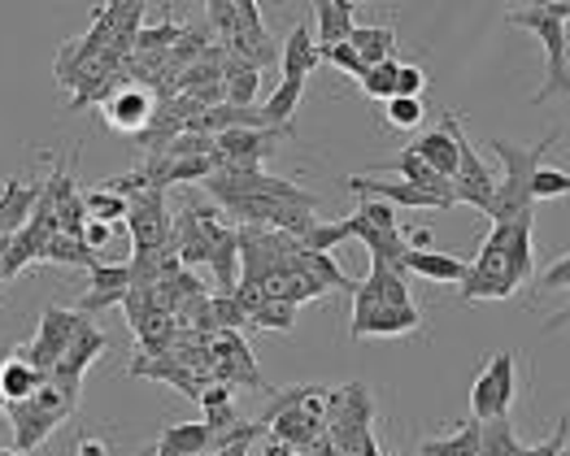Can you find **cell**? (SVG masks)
Returning a JSON list of instances; mask_svg holds the SVG:
<instances>
[{"instance_id": "6", "label": "cell", "mask_w": 570, "mask_h": 456, "mask_svg": "<svg viewBox=\"0 0 570 456\" xmlns=\"http://www.w3.org/2000/svg\"><path fill=\"white\" fill-rule=\"evenodd\" d=\"M514 405V353H492L471 383V422L510 417Z\"/></svg>"}, {"instance_id": "21", "label": "cell", "mask_w": 570, "mask_h": 456, "mask_svg": "<svg viewBox=\"0 0 570 456\" xmlns=\"http://www.w3.org/2000/svg\"><path fill=\"white\" fill-rule=\"evenodd\" d=\"M410 148H414V152L428 161L435 175H444L449 182L458 179V139H453V131H449V127H444V131H428V136H419Z\"/></svg>"}, {"instance_id": "46", "label": "cell", "mask_w": 570, "mask_h": 456, "mask_svg": "<svg viewBox=\"0 0 570 456\" xmlns=\"http://www.w3.org/2000/svg\"><path fill=\"white\" fill-rule=\"evenodd\" d=\"M122 227H127V222H122ZM122 227H109V222H88V227H83V244H88L92 252H100V248H109V239H114Z\"/></svg>"}, {"instance_id": "41", "label": "cell", "mask_w": 570, "mask_h": 456, "mask_svg": "<svg viewBox=\"0 0 570 456\" xmlns=\"http://www.w3.org/2000/svg\"><path fill=\"white\" fill-rule=\"evenodd\" d=\"M323 61L335 66V70H344V75H353L357 83L366 79V61L357 57V48L353 44H335V48H323Z\"/></svg>"}, {"instance_id": "3", "label": "cell", "mask_w": 570, "mask_h": 456, "mask_svg": "<svg viewBox=\"0 0 570 456\" xmlns=\"http://www.w3.org/2000/svg\"><path fill=\"white\" fill-rule=\"evenodd\" d=\"M371 391L362 383L340 387L332 400V417H327V439L335 444L340 456H383L375 435H371Z\"/></svg>"}, {"instance_id": "37", "label": "cell", "mask_w": 570, "mask_h": 456, "mask_svg": "<svg viewBox=\"0 0 570 456\" xmlns=\"http://www.w3.org/2000/svg\"><path fill=\"white\" fill-rule=\"evenodd\" d=\"M383 113H387V127H396V131H419V127H423V100L392 96V100L383 105Z\"/></svg>"}, {"instance_id": "19", "label": "cell", "mask_w": 570, "mask_h": 456, "mask_svg": "<svg viewBox=\"0 0 570 456\" xmlns=\"http://www.w3.org/2000/svg\"><path fill=\"white\" fill-rule=\"evenodd\" d=\"M170 248L179 252V261L184 266H209V235L200 227V218H196V209H184L179 214V222L170 230Z\"/></svg>"}, {"instance_id": "25", "label": "cell", "mask_w": 570, "mask_h": 456, "mask_svg": "<svg viewBox=\"0 0 570 456\" xmlns=\"http://www.w3.org/2000/svg\"><path fill=\"white\" fill-rule=\"evenodd\" d=\"M414 330H423V314L414 305H405V309H380L362 326L357 339H401V335H414Z\"/></svg>"}, {"instance_id": "38", "label": "cell", "mask_w": 570, "mask_h": 456, "mask_svg": "<svg viewBox=\"0 0 570 456\" xmlns=\"http://www.w3.org/2000/svg\"><path fill=\"white\" fill-rule=\"evenodd\" d=\"M357 218H362V222H366L371 230H380V235H401V222H396V209H392L387 200H362Z\"/></svg>"}, {"instance_id": "48", "label": "cell", "mask_w": 570, "mask_h": 456, "mask_svg": "<svg viewBox=\"0 0 570 456\" xmlns=\"http://www.w3.org/2000/svg\"><path fill=\"white\" fill-rule=\"evenodd\" d=\"M79 456H109V448H105L100 439H92V435H83V439H79Z\"/></svg>"}, {"instance_id": "11", "label": "cell", "mask_w": 570, "mask_h": 456, "mask_svg": "<svg viewBox=\"0 0 570 456\" xmlns=\"http://www.w3.org/2000/svg\"><path fill=\"white\" fill-rule=\"evenodd\" d=\"M100 353H105V335H100L92 321H88V326L79 330V339L70 344V353H66L61 361L52 365L48 383H52L57 391H66V396L79 405V387H83V374H88V365H92Z\"/></svg>"}, {"instance_id": "27", "label": "cell", "mask_w": 570, "mask_h": 456, "mask_svg": "<svg viewBox=\"0 0 570 456\" xmlns=\"http://www.w3.org/2000/svg\"><path fill=\"white\" fill-rule=\"evenodd\" d=\"M296 266H301V274H309V278H314L323 291H357V282H353L348 274L335 266L332 252H305V248H301Z\"/></svg>"}, {"instance_id": "32", "label": "cell", "mask_w": 570, "mask_h": 456, "mask_svg": "<svg viewBox=\"0 0 570 456\" xmlns=\"http://www.w3.org/2000/svg\"><path fill=\"white\" fill-rule=\"evenodd\" d=\"M131 214V200L118 196V191H105V187H92L88 191V222H109V227H122Z\"/></svg>"}, {"instance_id": "53", "label": "cell", "mask_w": 570, "mask_h": 456, "mask_svg": "<svg viewBox=\"0 0 570 456\" xmlns=\"http://www.w3.org/2000/svg\"><path fill=\"white\" fill-rule=\"evenodd\" d=\"M0 200H4V187H0Z\"/></svg>"}, {"instance_id": "7", "label": "cell", "mask_w": 570, "mask_h": 456, "mask_svg": "<svg viewBox=\"0 0 570 456\" xmlns=\"http://www.w3.org/2000/svg\"><path fill=\"white\" fill-rule=\"evenodd\" d=\"M444 127H449L453 139H458V179H453V187H458V205H471V209H479V214H488V209H492V196H497V175L483 166V157L475 152V143L466 139L462 122H458V113H449Z\"/></svg>"}, {"instance_id": "26", "label": "cell", "mask_w": 570, "mask_h": 456, "mask_svg": "<svg viewBox=\"0 0 570 456\" xmlns=\"http://www.w3.org/2000/svg\"><path fill=\"white\" fill-rule=\"evenodd\" d=\"M348 44L357 48V57L366 61V70H371V66H383V61L396 57V27H387V22H380V27H362V22H357V31H353Z\"/></svg>"}, {"instance_id": "52", "label": "cell", "mask_w": 570, "mask_h": 456, "mask_svg": "<svg viewBox=\"0 0 570 456\" xmlns=\"http://www.w3.org/2000/svg\"><path fill=\"white\" fill-rule=\"evenodd\" d=\"M0 456H22V453H13V448H0Z\"/></svg>"}, {"instance_id": "9", "label": "cell", "mask_w": 570, "mask_h": 456, "mask_svg": "<svg viewBox=\"0 0 570 456\" xmlns=\"http://www.w3.org/2000/svg\"><path fill=\"white\" fill-rule=\"evenodd\" d=\"M344 187L353 191V196H362V200H387L392 209L396 205H405V209H435V214H449L453 209V200H444V196H435V191H423V187H414V182H401V179H362V175H348Z\"/></svg>"}, {"instance_id": "4", "label": "cell", "mask_w": 570, "mask_h": 456, "mask_svg": "<svg viewBox=\"0 0 570 456\" xmlns=\"http://www.w3.org/2000/svg\"><path fill=\"white\" fill-rule=\"evenodd\" d=\"M519 287L523 282L514 278L510 257H505V230L492 227L483 248H479V257L471 261L466 278H462V300L466 305H475V300H510Z\"/></svg>"}, {"instance_id": "24", "label": "cell", "mask_w": 570, "mask_h": 456, "mask_svg": "<svg viewBox=\"0 0 570 456\" xmlns=\"http://www.w3.org/2000/svg\"><path fill=\"white\" fill-rule=\"evenodd\" d=\"M466 261L462 257H453V252H435V248H428V252H410L405 257V274H423V278H431V282H462L466 278Z\"/></svg>"}, {"instance_id": "43", "label": "cell", "mask_w": 570, "mask_h": 456, "mask_svg": "<svg viewBox=\"0 0 570 456\" xmlns=\"http://www.w3.org/2000/svg\"><path fill=\"white\" fill-rule=\"evenodd\" d=\"M428 88V75H423V66H414V61H401V70H396V96H405V100H419Z\"/></svg>"}, {"instance_id": "23", "label": "cell", "mask_w": 570, "mask_h": 456, "mask_svg": "<svg viewBox=\"0 0 570 456\" xmlns=\"http://www.w3.org/2000/svg\"><path fill=\"white\" fill-rule=\"evenodd\" d=\"M223 88H227V105H236V109H253V100H257V91H262V70L227 52Z\"/></svg>"}, {"instance_id": "18", "label": "cell", "mask_w": 570, "mask_h": 456, "mask_svg": "<svg viewBox=\"0 0 570 456\" xmlns=\"http://www.w3.org/2000/svg\"><path fill=\"white\" fill-rule=\"evenodd\" d=\"M36 205H40V187L36 182H4V200H0V239H9V235H18V230L31 222V214H36Z\"/></svg>"}, {"instance_id": "8", "label": "cell", "mask_w": 570, "mask_h": 456, "mask_svg": "<svg viewBox=\"0 0 570 456\" xmlns=\"http://www.w3.org/2000/svg\"><path fill=\"white\" fill-rule=\"evenodd\" d=\"M127 230H131V257H153L170 244V230L175 222L166 218V191L148 187V191H136L131 196V214H127Z\"/></svg>"}, {"instance_id": "40", "label": "cell", "mask_w": 570, "mask_h": 456, "mask_svg": "<svg viewBox=\"0 0 570 456\" xmlns=\"http://www.w3.org/2000/svg\"><path fill=\"white\" fill-rule=\"evenodd\" d=\"M553 196H570V175L567 170H535L531 179V200H553Z\"/></svg>"}, {"instance_id": "28", "label": "cell", "mask_w": 570, "mask_h": 456, "mask_svg": "<svg viewBox=\"0 0 570 456\" xmlns=\"http://www.w3.org/2000/svg\"><path fill=\"white\" fill-rule=\"evenodd\" d=\"M40 261H48V266H83V270H92V266H100V257H96L92 248L83 244V239H75V235H52L45 244V252H40Z\"/></svg>"}, {"instance_id": "42", "label": "cell", "mask_w": 570, "mask_h": 456, "mask_svg": "<svg viewBox=\"0 0 570 456\" xmlns=\"http://www.w3.org/2000/svg\"><path fill=\"white\" fill-rule=\"evenodd\" d=\"M205 18L214 22V31H218L223 40L236 36V0H205Z\"/></svg>"}, {"instance_id": "15", "label": "cell", "mask_w": 570, "mask_h": 456, "mask_svg": "<svg viewBox=\"0 0 570 456\" xmlns=\"http://www.w3.org/2000/svg\"><path fill=\"white\" fill-rule=\"evenodd\" d=\"M214 453V430L205 422H170L161 426L153 456H209Z\"/></svg>"}, {"instance_id": "17", "label": "cell", "mask_w": 570, "mask_h": 456, "mask_svg": "<svg viewBox=\"0 0 570 456\" xmlns=\"http://www.w3.org/2000/svg\"><path fill=\"white\" fill-rule=\"evenodd\" d=\"M284 79H309L318 66H323V48L314 40V31H309V22H296L292 27V36H287L284 44Z\"/></svg>"}, {"instance_id": "44", "label": "cell", "mask_w": 570, "mask_h": 456, "mask_svg": "<svg viewBox=\"0 0 570 456\" xmlns=\"http://www.w3.org/2000/svg\"><path fill=\"white\" fill-rule=\"evenodd\" d=\"M567 430H570V417H562V422H558V430H553L544 444L523 448V456H562V453H567V448H562V444H567Z\"/></svg>"}, {"instance_id": "1", "label": "cell", "mask_w": 570, "mask_h": 456, "mask_svg": "<svg viewBox=\"0 0 570 456\" xmlns=\"http://www.w3.org/2000/svg\"><path fill=\"white\" fill-rule=\"evenodd\" d=\"M558 131L553 136H544L540 143H514V139L505 136H492V152H497V161H501V179H497V196H492V209H488V218H492V227H514V222H531V209H535V200H531V179H535V170H544V152L558 143Z\"/></svg>"}, {"instance_id": "30", "label": "cell", "mask_w": 570, "mask_h": 456, "mask_svg": "<svg viewBox=\"0 0 570 456\" xmlns=\"http://www.w3.org/2000/svg\"><path fill=\"white\" fill-rule=\"evenodd\" d=\"M419 456H483V422H471V426H462L458 435H449V439H428Z\"/></svg>"}, {"instance_id": "49", "label": "cell", "mask_w": 570, "mask_h": 456, "mask_svg": "<svg viewBox=\"0 0 570 456\" xmlns=\"http://www.w3.org/2000/svg\"><path fill=\"white\" fill-rule=\"evenodd\" d=\"M558 326H570V305L558 309V314H549V321H544V330H558Z\"/></svg>"}, {"instance_id": "54", "label": "cell", "mask_w": 570, "mask_h": 456, "mask_svg": "<svg viewBox=\"0 0 570 456\" xmlns=\"http://www.w3.org/2000/svg\"><path fill=\"white\" fill-rule=\"evenodd\" d=\"M567 139H570V136H567Z\"/></svg>"}, {"instance_id": "47", "label": "cell", "mask_w": 570, "mask_h": 456, "mask_svg": "<svg viewBox=\"0 0 570 456\" xmlns=\"http://www.w3.org/2000/svg\"><path fill=\"white\" fill-rule=\"evenodd\" d=\"M262 456H301V453H296L292 444H284V439H275V435H271V439H266V448H262Z\"/></svg>"}, {"instance_id": "13", "label": "cell", "mask_w": 570, "mask_h": 456, "mask_svg": "<svg viewBox=\"0 0 570 456\" xmlns=\"http://www.w3.org/2000/svg\"><path fill=\"white\" fill-rule=\"evenodd\" d=\"M88 296L79 305V314H96V309H109V305H122L127 291L136 287V274H131V261H100L88 270Z\"/></svg>"}, {"instance_id": "39", "label": "cell", "mask_w": 570, "mask_h": 456, "mask_svg": "<svg viewBox=\"0 0 570 456\" xmlns=\"http://www.w3.org/2000/svg\"><path fill=\"white\" fill-rule=\"evenodd\" d=\"M209 314H214V326H218V330H239V326H248L244 309L236 305V296H223V291L209 296Z\"/></svg>"}, {"instance_id": "12", "label": "cell", "mask_w": 570, "mask_h": 456, "mask_svg": "<svg viewBox=\"0 0 570 456\" xmlns=\"http://www.w3.org/2000/svg\"><path fill=\"white\" fill-rule=\"evenodd\" d=\"M153 109H157V96L148 88H122L109 105H100V118H105V127L109 131H118V136H131L140 139L148 131V122H153Z\"/></svg>"}, {"instance_id": "50", "label": "cell", "mask_w": 570, "mask_h": 456, "mask_svg": "<svg viewBox=\"0 0 570 456\" xmlns=\"http://www.w3.org/2000/svg\"><path fill=\"white\" fill-rule=\"evenodd\" d=\"M549 9H553V13H558V18H562V22H570V0H553V4H549Z\"/></svg>"}, {"instance_id": "29", "label": "cell", "mask_w": 570, "mask_h": 456, "mask_svg": "<svg viewBox=\"0 0 570 456\" xmlns=\"http://www.w3.org/2000/svg\"><path fill=\"white\" fill-rule=\"evenodd\" d=\"M505 230V257H510V270L519 282H531L535 278V252H531V222H514Z\"/></svg>"}, {"instance_id": "5", "label": "cell", "mask_w": 570, "mask_h": 456, "mask_svg": "<svg viewBox=\"0 0 570 456\" xmlns=\"http://www.w3.org/2000/svg\"><path fill=\"white\" fill-rule=\"evenodd\" d=\"M88 326V318L79 309H61V305H48L45 318H40V330L36 339H27L22 348H13V357H22L27 365H36L40 374H52V365L70 353V344L79 339V330Z\"/></svg>"}, {"instance_id": "35", "label": "cell", "mask_w": 570, "mask_h": 456, "mask_svg": "<svg viewBox=\"0 0 570 456\" xmlns=\"http://www.w3.org/2000/svg\"><path fill=\"white\" fill-rule=\"evenodd\" d=\"M396 70H401V61H396V57H392V61H383V66H371V70H366V79H362L357 88L366 91L371 100H383V105H387V100L396 96Z\"/></svg>"}, {"instance_id": "31", "label": "cell", "mask_w": 570, "mask_h": 456, "mask_svg": "<svg viewBox=\"0 0 570 456\" xmlns=\"http://www.w3.org/2000/svg\"><path fill=\"white\" fill-rule=\"evenodd\" d=\"M305 96V79H279V88L271 91V100L262 105L266 113V127H292V113Z\"/></svg>"}, {"instance_id": "36", "label": "cell", "mask_w": 570, "mask_h": 456, "mask_svg": "<svg viewBox=\"0 0 570 456\" xmlns=\"http://www.w3.org/2000/svg\"><path fill=\"white\" fill-rule=\"evenodd\" d=\"M248 326H257V330H292V326H296V305L266 296V305L248 318Z\"/></svg>"}, {"instance_id": "33", "label": "cell", "mask_w": 570, "mask_h": 456, "mask_svg": "<svg viewBox=\"0 0 570 456\" xmlns=\"http://www.w3.org/2000/svg\"><path fill=\"white\" fill-rule=\"evenodd\" d=\"M483 456H523V444H519L510 417L483 422Z\"/></svg>"}, {"instance_id": "14", "label": "cell", "mask_w": 570, "mask_h": 456, "mask_svg": "<svg viewBox=\"0 0 570 456\" xmlns=\"http://www.w3.org/2000/svg\"><path fill=\"white\" fill-rule=\"evenodd\" d=\"M9 422H13V453H31V448H40L48 435L61 426V417H52L45 413L36 400H18V405H9Z\"/></svg>"}, {"instance_id": "20", "label": "cell", "mask_w": 570, "mask_h": 456, "mask_svg": "<svg viewBox=\"0 0 570 456\" xmlns=\"http://www.w3.org/2000/svg\"><path fill=\"white\" fill-rule=\"evenodd\" d=\"M45 383H48V378L40 374V369H36V365H27L22 357H13V353L0 361V396H4L9 405H18V400H31V396H36Z\"/></svg>"}, {"instance_id": "51", "label": "cell", "mask_w": 570, "mask_h": 456, "mask_svg": "<svg viewBox=\"0 0 570 456\" xmlns=\"http://www.w3.org/2000/svg\"><path fill=\"white\" fill-rule=\"evenodd\" d=\"M0 417H9V400L4 396H0Z\"/></svg>"}, {"instance_id": "34", "label": "cell", "mask_w": 570, "mask_h": 456, "mask_svg": "<svg viewBox=\"0 0 570 456\" xmlns=\"http://www.w3.org/2000/svg\"><path fill=\"white\" fill-rule=\"evenodd\" d=\"M348 239H353V227L340 218V222H318V227L301 239V248H305V252H335V248L348 244Z\"/></svg>"}, {"instance_id": "16", "label": "cell", "mask_w": 570, "mask_h": 456, "mask_svg": "<svg viewBox=\"0 0 570 456\" xmlns=\"http://www.w3.org/2000/svg\"><path fill=\"white\" fill-rule=\"evenodd\" d=\"M314 9V27H318V48H335V44H348L353 31H357V4L353 0H318L309 4Z\"/></svg>"}, {"instance_id": "22", "label": "cell", "mask_w": 570, "mask_h": 456, "mask_svg": "<svg viewBox=\"0 0 570 456\" xmlns=\"http://www.w3.org/2000/svg\"><path fill=\"white\" fill-rule=\"evenodd\" d=\"M200 409H205V426L214 430V439H223V435H232L239 426V417H236V400H232V387L227 383H214V387H205L200 391V400H196Z\"/></svg>"}, {"instance_id": "45", "label": "cell", "mask_w": 570, "mask_h": 456, "mask_svg": "<svg viewBox=\"0 0 570 456\" xmlns=\"http://www.w3.org/2000/svg\"><path fill=\"white\" fill-rule=\"evenodd\" d=\"M540 287H544V291H570V252L567 257H558V261L544 270Z\"/></svg>"}, {"instance_id": "2", "label": "cell", "mask_w": 570, "mask_h": 456, "mask_svg": "<svg viewBox=\"0 0 570 456\" xmlns=\"http://www.w3.org/2000/svg\"><path fill=\"white\" fill-rule=\"evenodd\" d=\"M510 27H527L540 44H544V83L535 88L531 105H544L553 96L570 100V66H567V22L549 9V4H519L505 13Z\"/></svg>"}, {"instance_id": "10", "label": "cell", "mask_w": 570, "mask_h": 456, "mask_svg": "<svg viewBox=\"0 0 570 456\" xmlns=\"http://www.w3.org/2000/svg\"><path fill=\"white\" fill-rule=\"evenodd\" d=\"M292 139V127H262V131H227L218 136V161H232V166H257L271 161L279 152V143Z\"/></svg>"}]
</instances>
